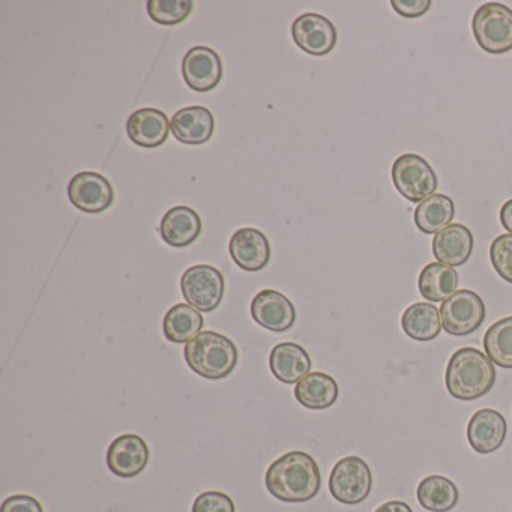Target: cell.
<instances>
[{"label":"cell","instance_id":"cell-1","mask_svg":"<svg viewBox=\"0 0 512 512\" xmlns=\"http://www.w3.org/2000/svg\"><path fill=\"white\" fill-rule=\"evenodd\" d=\"M320 470L307 452L292 451L275 460L266 472L269 493L283 502L302 503L320 490Z\"/></svg>","mask_w":512,"mask_h":512},{"label":"cell","instance_id":"cell-2","mask_svg":"<svg viewBox=\"0 0 512 512\" xmlns=\"http://www.w3.org/2000/svg\"><path fill=\"white\" fill-rule=\"evenodd\" d=\"M496 382V368L481 350L473 347L458 349L446 367V388L461 401L484 397Z\"/></svg>","mask_w":512,"mask_h":512},{"label":"cell","instance_id":"cell-3","mask_svg":"<svg viewBox=\"0 0 512 512\" xmlns=\"http://www.w3.org/2000/svg\"><path fill=\"white\" fill-rule=\"evenodd\" d=\"M188 367L209 380L224 379L238 364L239 353L235 343L214 331L200 332L188 341L184 349Z\"/></svg>","mask_w":512,"mask_h":512},{"label":"cell","instance_id":"cell-4","mask_svg":"<svg viewBox=\"0 0 512 512\" xmlns=\"http://www.w3.org/2000/svg\"><path fill=\"white\" fill-rule=\"evenodd\" d=\"M473 37L484 52L503 55L512 50V10L490 2L473 14Z\"/></svg>","mask_w":512,"mask_h":512},{"label":"cell","instance_id":"cell-5","mask_svg":"<svg viewBox=\"0 0 512 512\" xmlns=\"http://www.w3.org/2000/svg\"><path fill=\"white\" fill-rule=\"evenodd\" d=\"M391 176L398 193L412 203L424 202L439 187L433 167L416 154L398 157L392 164Z\"/></svg>","mask_w":512,"mask_h":512},{"label":"cell","instance_id":"cell-6","mask_svg":"<svg viewBox=\"0 0 512 512\" xmlns=\"http://www.w3.org/2000/svg\"><path fill=\"white\" fill-rule=\"evenodd\" d=\"M373 476L362 458L350 455L335 464L329 476L332 497L344 505H358L370 496Z\"/></svg>","mask_w":512,"mask_h":512},{"label":"cell","instance_id":"cell-7","mask_svg":"<svg viewBox=\"0 0 512 512\" xmlns=\"http://www.w3.org/2000/svg\"><path fill=\"white\" fill-rule=\"evenodd\" d=\"M224 277L217 268L196 265L188 268L181 278L182 295L185 301L203 313H211L223 301Z\"/></svg>","mask_w":512,"mask_h":512},{"label":"cell","instance_id":"cell-8","mask_svg":"<svg viewBox=\"0 0 512 512\" xmlns=\"http://www.w3.org/2000/svg\"><path fill=\"white\" fill-rule=\"evenodd\" d=\"M442 326L449 335L464 337L472 334L485 319L484 301L472 290H458L440 307Z\"/></svg>","mask_w":512,"mask_h":512},{"label":"cell","instance_id":"cell-9","mask_svg":"<svg viewBox=\"0 0 512 512\" xmlns=\"http://www.w3.org/2000/svg\"><path fill=\"white\" fill-rule=\"evenodd\" d=\"M71 203L86 214H101L115 200L112 184L100 173L82 172L71 179L68 185Z\"/></svg>","mask_w":512,"mask_h":512},{"label":"cell","instance_id":"cell-10","mask_svg":"<svg viewBox=\"0 0 512 512\" xmlns=\"http://www.w3.org/2000/svg\"><path fill=\"white\" fill-rule=\"evenodd\" d=\"M292 37L296 46L308 55L326 56L334 50L338 35L331 20L308 13L293 22Z\"/></svg>","mask_w":512,"mask_h":512},{"label":"cell","instance_id":"cell-11","mask_svg":"<svg viewBox=\"0 0 512 512\" xmlns=\"http://www.w3.org/2000/svg\"><path fill=\"white\" fill-rule=\"evenodd\" d=\"M182 76L194 92L214 91L223 79V64L217 52L209 47H194L182 61Z\"/></svg>","mask_w":512,"mask_h":512},{"label":"cell","instance_id":"cell-12","mask_svg":"<svg viewBox=\"0 0 512 512\" xmlns=\"http://www.w3.org/2000/svg\"><path fill=\"white\" fill-rule=\"evenodd\" d=\"M251 316L254 322L269 331L286 332L295 325L296 310L283 293L266 289L254 296Z\"/></svg>","mask_w":512,"mask_h":512},{"label":"cell","instance_id":"cell-13","mask_svg":"<svg viewBox=\"0 0 512 512\" xmlns=\"http://www.w3.org/2000/svg\"><path fill=\"white\" fill-rule=\"evenodd\" d=\"M148 443L137 434L116 437L107 451V466L121 478H133L148 466Z\"/></svg>","mask_w":512,"mask_h":512},{"label":"cell","instance_id":"cell-14","mask_svg":"<svg viewBox=\"0 0 512 512\" xmlns=\"http://www.w3.org/2000/svg\"><path fill=\"white\" fill-rule=\"evenodd\" d=\"M229 251L233 262L248 272L262 271L271 260V245L265 233L251 227L233 233Z\"/></svg>","mask_w":512,"mask_h":512},{"label":"cell","instance_id":"cell-15","mask_svg":"<svg viewBox=\"0 0 512 512\" xmlns=\"http://www.w3.org/2000/svg\"><path fill=\"white\" fill-rule=\"evenodd\" d=\"M506 425L502 413L493 409H481L475 412L467 425V440L473 451L479 454H491L505 442Z\"/></svg>","mask_w":512,"mask_h":512},{"label":"cell","instance_id":"cell-16","mask_svg":"<svg viewBox=\"0 0 512 512\" xmlns=\"http://www.w3.org/2000/svg\"><path fill=\"white\" fill-rule=\"evenodd\" d=\"M170 131L169 118L161 110L140 109L128 118V137L140 148H160L169 139Z\"/></svg>","mask_w":512,"mask_h":512},{"label":"cell","instance_id":"cell-17","mask_svg":"<svg viewBox=\"0 0 512 512\" xmlns=\"http://www.w3.org/2000/svg\"><path fill=\"white\" fill-rule=\"evenodd\" d=\"M170 128L178 142L193 146L203 145L214 134L215 119L205 107H185L175 113Z\"/></svg>","mask_w":512,"mask_h":512},{"label":"cell","instance_id":"cell-18","mask_svg":"<svg viewBox=\"0 0 512 512\" xmlns=\"http://www.w3.org/2000/svg\"><path fill=\"white\" fill-rule=\"evenodd\" d=\"M473 245L475 241L472 232L466 226L451 224L434 236L433 254L437 262L457 268L470 259Z\"/></svg>","mask_w":512,"mask_h":512},{"label":"cell","instance_id":"cell-19","mask_svg":"<svg viewBox=\"0 0 512 512\" xmlns=\"http://www.w3.org/2000/svg\"><path fill=\"white\" fill-rule=\"evenodd\" d=\"M161 238L173 248L193 244L202 233V220L194 209L176 206L166 212L160 224Z\"/></svg>","mask_w":512,"mask_h":512},{"label":"cell","instance_id":"cell-20","mask_svg":"<svg viewBox=\"0 0 512 512\" xmlns=\"http://www.w3.org/2000/svg\"><path fill=\"white\" fill-rule=\"evenodd\" d=\"M269 367L280 382L293 385L310 374L311 359L307 350L296 343H280L272 349Z\"/></svg>","mask_w":512,"mask_h":512},{"label":"cell","instance_id":"cell-21","mask_svg":"<svg viewBox=\"0 0 512 512\" xmlns=\"http://www.w3.org/2000/svg\"><path fill=\"white\" fill-rule=\"evenodd\" d=\"M401 328L412 340H434L439 337L443 329L439 308L428 302H416L410 305L401 317Z\"/></svg>","mask_w":512,"mask_h":512},{"label":"cell","instance_id":"cell-22","mask_svg":"<svg viewBox=\"0 0 512 512\" xmlns=\"http://www.w3.org/2000/svg\"><path fill=\"white\" fill-rule=\"evenodd\" d=\"M295 398L311 410H323L331 407L338 398V385L325 373H310L301 382L296 383Z\"/></svg>","mask_w":512,"mask_h":512},{"label":"cell","instance_id":"cell-23","mask_svg":"<svg viewBox=\"0 0 512 512\" xmlns=\"http://www.w3.org/2000/svg\"><path fill=\"white\" fill-rule=\"evenodd\" d=\"M419 293L430 302H445L458 287V274L451 266L443 263H428L418 280Z\"/></svg>","mask_w":512,"mask_h":512},{"label":"cell","instance_id":"cell-24","mask_svg":"<svg viewBox=\"0 0 512 512\" xmlns=\"http://www.w3.org/2000/svg\"><path fill=\"white\" fill-rule=\"evenodd\" d=\"M454 215L455 208L451 197L445 194H433L419 203L413 214V220H415V226L425 235H437L451 226Z\"/></svg>","mask_w":512,"mask_h":512},{"label":"cell","instance_id":"cell-25","mask_svg":"<svg viewBox=\"0 0 512 512\" xmlns=\"http://www.w3.org/2000/svg\"><path fill=\"white\" fill-rule=\"evenodd\" d=\"M416 496L422 508L433 512L451 511L460 499L457 485L451 479L440 475H431L422 479Z\"/></svg>","mask_w":512,"mask_h":512},{"label":"cell","instance_id":"cell-26","mask_svg":"<svg viewBox=\"0 0 512 512\" xmlns=\"http://www.w3.org/2000/svg\"><path fill=\"white\" fill-rule=\"evenodd\" d=\"M202 314L190 304H178L167 311L163 329L167 340L172 343H188L196 338L203 329Z\"/></svg>","mask_w":512,"mask_h":512},{"label":"cell","instance_id":"cell-27","mask_svg":"<svg viewBox=\"0 0 512 512\" xmlns=\"http://www.w3.org/2000/svg\"><path fill=\"white\" fill-rule=\"evenodd\" d=\"M485 355L493 364L512 368V316L493 323L484 335Z\"/></svg>","mask_w":512,"mask_h":512},{"label":"cell","instance_id":"cell-28","mask_svg":"<svg viewBox=\"0 0 512 512\" xmlns=\"http://www.w3.org/2000/svg\"><path fill=\"white\" fill-rule=\"evenodd\" d=\"M193 8L191 0H149L146 5L151 20L163 26H175L184 22Z\"/></svg>","mask_w":512,"mask_h":512},{"label":"cell","instance_id":"cell-29","mask_svg":"<svg viewBox=\"0 0 512 512\" xmlns=\"http://www.w3.org/2000/svg\"><path fill=\"white\" fill-rule=\"evenodd\" d=\"M490 260L499 277L512 284V235L506 233L494 239L490 247Z\"/></svg>","mask_w":512,"mask_h":512},{"label":"cell","instance_id":"cell-30","mask_svg":"<svg viewBox=\"0 0 512 512\" xmlns=\"http://www.w3.org/2000/svg\"><path fill=\"white\" fill-rule=\"evenodd\" d=\"M193 512H235V503L220 491H206L194 500Z\"/></svg>","mask_w":512,"mask_h":512},{"label":"cell","instance_id":"cell-31","mask_svg":"<svg viewBox=\"0 0 512 512\" xmlns=\"http://www.w3.org/2000/svg\"><path fill=\"white\" fill-rule=\"evenodd\" d=\"M391 7L398 16L418 19L430 10L431 0H391Z\"/></svg>","mask_w":512,"mask_h":512},{"label":"cell","instance_id":"cell-32","mask_svg":"<svg viewBox=\"0 0 512 512\" xmlns=\"http://www.w3.org/2000/svg\"><path fill=\"white\" fill-rule=\"evenodd\" d=\"M2 512H44L40 500L28 494H16L2 503Z\"/></svg>","mask_w":512,"mask_h":512},{"label":"cell","instance_id":"cell-33","mask_svg":"<svg viewBox=\"0 0 512 512\" xmlns=\"http://www.w3.org/2000/svg\"><path fill=\"white\" fill-rule=\"evenodd\" d=\"M499 218L503 229H505L509 235H512V199L503 203L502 208H500Z\"/></svg>","mask_w":512,"mask_h":512},{"label":"cell","instance_id":"cell-34","mask_svg":"<svg viewBox=\"0 0 512 512\" xmlns=\"http://www.w3.org/2000/svg\"><path fill=\"white\" fill-rule=\"evenodd\" d=\"M374 512H413L407 503L400 500H391V502L383 503Z\"/></svg>","mask_w":512,"mask_h":512}]
</instances>
